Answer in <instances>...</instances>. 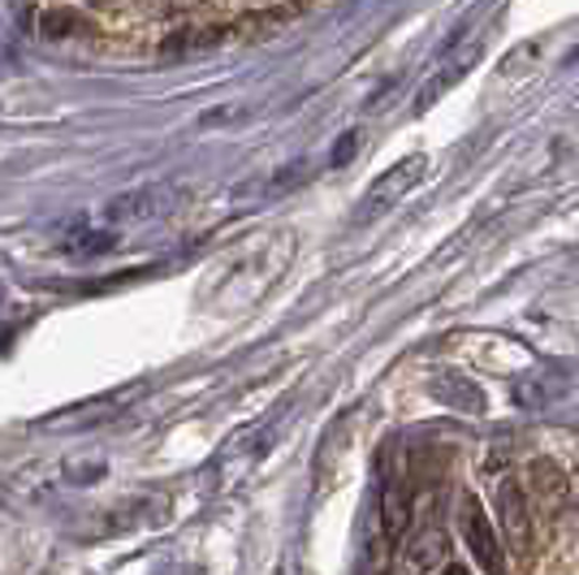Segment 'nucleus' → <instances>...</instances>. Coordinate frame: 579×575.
I'll list each match as a JSON object with an SVG mask.
<instances>
[{"instance_id": "9b49d317", "label": "nucleus", "mask_w": 579, "mask_h": 575, "mask_svg": "<svg viewBox=\"0 0 579 575\" xmlns=\"http://www.w3.org/2000/svg\"><path fill=\"white\" fill-rule=\"evenodd\" d=\"M446 575H468L463 567H446Z\"/></svg>"}, {"instance_id": "39448f33", "label": "nucleus", "mask_w": 579, "mask_h": 575, "mask_svg": "<svg viewBox=\"0 0 579 575\" xmlns=\"http://www.w3.org/2000/svg\"><path fill=\"white\" fill-rule=\"evenodd\" d=\"M446 554H450V541H446L441 523L428 515L403 545V567H407V575H432L437 567H446Z\"/></svg>"}, {"instance_id": "423d86ee", "label": "nucleus", "mask_w": 579, "mask_h": 575, "mask_svg": "<svg viewBox=\"0 0 579 575\" xmlns=\"http://www.w3.org/2000/svg\"><path fill=\"white\" fill-rule=\"evenodd\" d=\"M475 61H480V40H475V44H468V49H459L454 56H446V61L437 65V74H432L420 92H416V108L423 113V108L437 105V100H441L450 87H459V83L468 78V70H472Z\"/></svg>"}, {"instance_id": "f257e3e1", "label": "nucleus", "mask_w": 579, "mask_h": 575, "mask_svg": "<svg viewBox=\"0 0 579 575\" xmlns=\"http://www.w3.org/2000/svg\"><path fill=\"white\" fill-rule=\"evenodd\" d=\"M459 532H463V545H468V554L475 558L480 572L511 575L506 558H502V536H497L493 520L484 515V507H480L475 493H463V498H459Z\"/></svg>"}, {"instance_id": "7ed1b4c3", "label": "nucleus", "mask_w": 579, "mask_h": 575, "mask_svg": "<svg viewBox=\"0 0 579 575\" xmlns=\"http://www.w3.org/2000/svg\"><path fill=\"white\" fill-rule=\"evenodd\" d=\"M519 485H524L532 515H540V520L558 515V511L567 507V498H571V480H567V471L558 468L554 459H532L524 468V480H519Z\"/></svg>"}, {"instance_id": "9d476101", "label": "nucleus", "mask_w": 579, "mask_h": 575, "mask_svg": "<svg viewBox=\"0 0 579 575\" xmlns=\"http://www.w3.org/2000/svg\"><path fill=\"white\" fill-rule=\"evenodd\" d=\"M31 22L40 26V35L44 40H69V35H78V26H83V9H35L31 13Z\"/></svg>"}, {"instance_id": "20e7f679", "label": "nucleus", "mask_w": 579, "mask_h": 575, "mask_svg": "<svg viewBox=\"0 0 579 575\" xmlns=\"http://www.w3.org/2000/svg\"><path fill=\"white\" fill-rule=\"evenodd\" d=\"M423 169H428V157H407L398 160V164H389L376 182L368 187V195L360 200V221H368V216H376V212L394 209L411 187H420Z\"/></svg>"}, {"instance_id": "1a4fd4ad", "label": "nucleus", "mask_w": 579, "mask_h": 575, "mask_svg": "<svg viewBox=\"0 0 579 575\" xmlns=\"http://www.w3.org/2000/svg\"><path fill=\"white\" fill-rule=\"evenodd\" d=\"M432 394H437L441 403H450V407H463V412H484V394L475 390L468 376L441 372V376L432 381Z\"/></svg>"}, {"instance_id": "0eeeda50", "label": "nucleus", "mask_w": 579, "mask_h": 575, "mask_svg": "<svg viewBox=\"0 0 579 575\" xmlns=\"http://www.w3.org/2000/svg\"><path fill=\"white\" fill-rule=\"evenodd\" d=\"M160 212H164V191L160 187H139V191H126V195L108 200L105 221L130 225V221H148V216H160Z\"/></svg>"}, {"instance_id": "f03ea898", "label": "nucleus", "mask_w": 579, "mask_h": 575, "mask_svg": "<svg viewBox=\"0 0 579 575\" xmlns=\"http://www.w3.org/2000/svg\"><path fill=\"white\" fill-rule=\"evenodd\" d=\"M493 507H497V528L506 532V545L519 554V558H532V507H527L524 485L515 476H502L493 485Z\"/></svg>"}, {"instance_id": "6e6552de", "label": "nucleus", "mask_w": 579, "mask_h": 575, "mask_svg": "<svg viewBox=\"0 0 579 575\" xmlns=\"http://www.w3.org/2000/svg\"><path fill=\"white\" fill-rule=\"evenodd\" d=\"M380 523L389 541H403L407 523H411V498H407V480H389L380 493Z\"/></svg>"}]
</instances>
